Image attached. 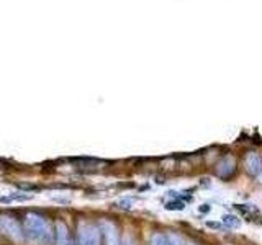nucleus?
<instances>
[{"instance_id": "obj_1", "label": "nucleus", "mask_w": 262, "mask_h": 245, "mask_svg": "<svg viewBox=\"0 0 262 245\" xmlns=\"http://www.w3.org/2000/svg\"><path fill=\"white\" fill-rule=\"evenodd\" d=\"M23 229L33 240H38L41 245H49L54 240V229L38 211L27 212V216L23 219Z\"/></svg>"}, {"instance_id": "obj_2", "label": "nucleus", "mask_w": 262, "mask_h": 245, "mask_svg": "<svg viewBox=\"0 0 262 245\" xmlns=\"http://www.w3.org/2000/svg\"><path fill=\"white\" fill-rule=\"evenodd\" d=\"M0 231H2L7 237H10L13 242L21 243L23 239H25V229H23V226L15 217L8 216V214L0 216Z\"/></svg>"}, {"instance_id": "obj_3", "label": "nucleus", "mask_w": 262, "mask_h": 245, "mask_svg": "<svg viewBox=\"0 0 262 245\" xmlns=\"http://www.w3.org/2000/svg\"><path fill=\"white\" fill-rule=\"evenodd\" d=\"M102 232L100 227L92 224V223H84L80 224L79 232H77V243L79 245H100Z\"/></svg>"}, {"instance_id": "obj_4", "label": "nucleus", "mask_w": 262, "mask_h": 245, "mask_svg": "<svg viewBox=\"0 0 262 245\" xmlns=\"http://www.w3.org/2000/svg\"><path fill=\"white\" fill-rule=\"evenodd\" d=\"M98 227H100V232H102V235H103L105 245H120V243H121L118 227L115 226V224L112 223V220L103 219Z\"/></svg>"}, {"instance_id": "obj_5", "label": "nucleus", "mask_w": 262, "mask_h": 245, "mask_svg": "<svg viewBox=\"0 0 262 245\" xmlns=\"http://www.w3.org/2000/svg\"><path fill=\"white\" fill-rule=\"evenodd\" d=\"M236 172V160L234 157H231V155H226V157H223L216 165V175L220 178H229L233 174Z\"/></svg>"}, {"instance_id": "obj_6", "label": "nucleus", "mask_w": 262, "mask_h": 245, "mask_svg": "<svg viewBox=\"0 0 262 245\" xmlns=\"http://www.w3.org/2000/svg\"><path fill=\"white\" fill-rule=\"evenodd\" d=\"M244 165H246V170H248L252 177H257L262 172V160H260L259 155L254 154V152H249L248 155H246Z\"/></svg>"}, {"instance_id": "obj_7", "label": "nucleus", "mask_w": 262, "mask_h": 245, "mask_svg": "<svg viewBox=\"0 0 262 245\" xmlns=\"http://www.w3.org/2000/svg\"><path fill=\"white\" fill-rule=\"evenodd\" d=\"M69 227L64 220H56L54 224V245H64L69 239Z\"/></svg>"}, {"instance_id": "obj_8", "label": "nucleus", "mask_w": 262, "mask_h": 245, "mask_svg": "<svg viewBox=\"0 0 262 245\" xmlns=\"http://www.w3.org/2000/svg\"><path fill=\"white\" fill-rule=\"evenodd\" d=\"M149 245H169V237H167L166 234L156 232V234L151 235Z\"/></svg>"}, {"instance_id": "obj_9", "label": "nucleus", "mask_w": 262, "mask_h": 245, "mask_svg": "<svg viewBox=\"0 0 262 245\" xmlns=\"http://www.w3.org/2000/svg\"><path fill=\"white\" fill-rule=\"evenodd\" d=\"M223 224L229 229H237L241 226V220L237 219L234 214H225L223 216Z\"/></svg>"}, {"instance_id": "obj_10", "label": "nucleus", "mask_w": 262, "mask_h": 245, "mask_svg": "<svg viewBox=\"0 0 262 245\" xmlns=\"http://www.w3.org/2000/svg\"><path fill=\"white\" fill-rule=\"evenodd\" d=\"M184 208H185L184 201H170L166 204V209H169V211H182Z\"/></svg>"}, {"instance_id": "obj_11", "label": "nucleus", "mask_w": 262, "mask_h": 245, "mask_svg": "<svg viewBox=\"0 0 262 245\" xmlns=\"http://www.w3.org/2000/svg\"><path fill=\"white\" fill-rule=\"evenodd\" d=\"M131 204H133V200H131V198H123V200H120V201L117 203V206H118L120 209H129V208H131Z\"/></svg>"}, {"instance_id": "obj_12", "label": "nucleus", "mask_w": 262, "mask_h": 245, "mask_svg": "<svg viewBox=\"0 0 262 245\" xmlns=\"http://www.w3.org/2000/svg\"><path fill=\"white\" fill-rule=\"evenodd\" d=\"M167 237H169V245H185V243H184V240L180 239L179 235L170 234V235H167Z\"/></svg>"}, {"instance_id": "obj_13", "label": "nucleus", "mask_w": 262, "mask_h": 245, "mask_svg": "<svg viewBox=\"0 0 262 245\" xmlns=\"http://www.w3.org/2000/svg\"><path fill=\"white\" fill-rule=\"evenodd\" d=\"M18 188H21V190H25V191H36L38 190V186H35V185H18Z\"/></svg>"}, {"instance_id": "obj_14", "label": "nucleus", "mask_w": 262, "mask_h": 245, "mask_svg": "<svg viewBox=\"0 0 262 245\" xmlns=\"http://www.w3.org/2000/svg\"><path fill=\"white\" fill-rule=\"evenodd\" d=\"M120 245H135V242H133V239H131L129 235H126V237H123V239H121Z\"/></svg>"}, {"instance_id": "obj_15", "label": "nucleus", "mask_w": 262, "mask_h": 245, "mask_svg": "<svg viewBox=\"0 0 262 245\" xmlns=\"http://www.w3.org/2000/svg\"><path fill=\"white\" fill-rule=\"evenodd\" d=\"M64 245H79L77 243V239L74 235H69V239H68V242H66Z\"/></svg>"}, {"instance_id": "obj_16", "label": "nucleus", "mask_w": 262, "mask_h": 245, "mask_svg": "<svg viewBox=\"0 0 262 245\" xmlns=\"http://www.w3.org/2000/svg\"><path fill=\"white\" fill-rule=\"evenodd\" d=\"M188 245H195V243H188Z\"/></svg>"}, {"instance_id": "obj_17", "label": "nucleus", "mask_w": 262, "mask_h": 245, "mask_svg": "<svg viewBox=\"0 0 262 245\" xmlns=\"http://www.w3.org/2000/svg\"><path fill=\"white\" fill-rule=\"evenodd\" d=\"M0 165H2V162H0Z\"/></svg>"}]
</instances>
